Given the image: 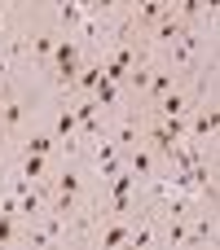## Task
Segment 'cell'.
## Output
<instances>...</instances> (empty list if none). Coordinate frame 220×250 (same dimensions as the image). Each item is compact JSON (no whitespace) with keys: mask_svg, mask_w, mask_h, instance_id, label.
I'll list each match as a JSON object with an SVG mask.
<instances>
[{"mask_svg":"<svg viewBox=\"0 0 220 250\" xmlns=\"http://www.w3.org/2000/svg\"><path fill=\"white\" fill-rule=\"evenodd\" d=\"M176 79H181V70H172V66L150 70V83H146V92H141V97H146V110H150V105H154V101H159L168 88H176Z\"/></svg>","mask_w":220,"mask_h":250,"instance_id":"3","label":"cell"},{"mask_svg":"<svg viewBox=\"0 0 220 250\" xmlns=\"http://www.w3.org/2000/svg\"><path fill=\"white\" fill-rule=\"evenodd\" d=\"M22 123H26V101L4 92V101H0V136H13Z\"/></svg>","mask_w":220,"mask_h":250,"instance_id":"2","label":"cell"},{"mask_svg":"<svg viewBox=\"0 0 220 250\" xmlns=\"http://www.w3.org/2000/svg\"><path fill=\"white\" fill-rule=\"evenodd\" d=\"M49 171H53V158H44V154H22V163H18L22 180H44Z\"/></svg>","mask_w":220,"mask_h":250,"instance_id":"5","label":"cell"},{"mask_svg":"<svg viewBox=\"0 0 220 250\" xmlns=\"http://www.w3.org/2000/svg\"><path fill=\"white\" fill-rule=\"evenodd\" d=\"M49 185H53V193H62V198H79V202H88V180H84V171L66 158L62 167H53L49 171Z\"/></svg>","mask_w":220,"mask_h":250,"instance_id":"1","label":"cell"},{"mask_svg":"<svg viewBox=\"0 0 220 250\" xmlns=\"http://www.w3.org/2000/svg\"><path fill=\"white\" fill-rule=\"evenodd\" d=\"M176 18H181L185 26H198V22H203V0H181V4H176Z\"/></svg>","mask_w":220,"mask_h":250,"instance_id":"9","label":"cell"},{"mask_svg":"<svg viewBox=\"0 0 220 250\" xmlns=\"http://www.w3.org/2000/svg\"><path fill=\"white\" fill-rule=\"evenodd\" d=\"M4 26H9V4L0 0V40H4Z\"/></svg>","mask_w":220,"mask_h":250,"instance_id":"12","label":"cell"},{"mask_svg":"<svg viewBox=\"0 0 220 250\" xmlns=\"http://www.w3.org/2000/svg\"><path fill=\"white\" fill-rule=\"evenodd\" d=\"M57 26H62V35H71L79 22H84V0H57Z\"/></svg>","mask_w":220,"mask_h":250,"instance_id":"4","label":"cell"},{"mask_svg":"<svg viewBox=\"0 0 220 250\" xmlns=\"http://www.w3.org/2000/svg\"><path fill=\"white\" fill-rule=\"evenodd\" d=\"M22 154H44V158H53V154H57V136H53V132H31V136L22 141Z\"/></svg>","mask_w":220,"mask_h":250,"instance_id":"6","label":"cell"},{"mask_svg":"<svg viewBox=\"0 0 220 250\" xmlns=\"http://www.w3.org/2000/svg\"><path fill=\"white\" fill-rule=\"evenodd\" d=\"M93 101L101 105V114H106V110H119V83H110V79H101V83L93 88Z\"/></svg>","mask_w":220,"mask_h":250,"instance_id":"7","label":"cell"},{"mask_svg":"<svg viewBox=\"0 0 220 250\" xmlns=\"http://www.w3.org/2000/svg\"><path fill=\"white\" fill-rule=\"evenodd\" d=\"M216 4H220V0H203V18H207V26L216 22Z\"/></svg>","mask_w":220,"mask_h":250,"instance_id":"11","label":"cell"},{"mask_svg":"<svg viewBox=\"0 0 220 250\" xmlns=\"http://www.w3.org/2000/svg\"><path fill=\"white\" fill-rule=\"evenodd\" d=\"M18 233H22V220L0 215V246H13V242H18Z\"/></svg>","mask_w":220,"mask_h":250,"instance_id":"10","label":"cell"},{"mask_svg":"<svg viewBox=\"0 0 220 250\" xmlns=\"http://www.w3.org/2000/svg\"><path fill=\"white\" fill-rule=\"evenodd\" d=\"M53 44H57V31H40V35H31L35 62H44V66H49V57H53Z\"/></svg>","mask_w":220,"mask_h":250,"instance_id":"8","label":"cell"},{"mask_svg":"<svg viewBox=\"0 0 220 250\" xmlns=\"http://www.w3.org/2000/svg\"><path fill=\"white\" fill-rule=\"evenodd\" d=\"M4 4H9V9H18V4H26V0H4Z\"/></svg>","mask_w":220,"mask_h":250,"instance_id":"13","label":"cell"}]
</instances>
